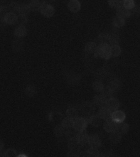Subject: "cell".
<instances>
[{
  "label": "cell",
  "instance_id": "cell-44",
  "mask_svg": "<svg viewBox=\"0 0 140 157\" xmlns=\"http://www.w3.org/2000/svg\"><path fill=\"white\" fill-rule=\"evenodd\" d=\"M4 147V144L1 141H0V150H3Z\"/></svg>",
  "mask_w": 140,
  "mask_h": 157
},
{
  "label": "cell",
  "instance_id": "cell-40",
  "mask_svg": "<svg viewBox=\"0 0 140 157\" xmlns=\"http://www.w3.org/2000/svg\"><path fill=\"white\" fill-rule=\"evenodd\" d=\"M9 9L8 7L7 6H1L0 7V15L1 16H4L5 17V15L7 14L8 13H9ZM4 18V17H3Z\"/></svg>",
  "mask_w": 140,
  "mask_h": 157
},
{
  "label": "cell",
  "instance_id": "cell-31",
  "mask_svg": "<svg viewBox=\"0 0 140 157\" xmlns=\"http://www.w3.org/2000/svg\"><path fill=\"white\" fill-rule=\"evenodd\" d=\"M108 39H109V33H102L98 37V44H101V43L108 44Z\"/></svg>",
  "mask_w": 140,
  "mask_h": 157
},
{
  "label": "cell",
  "instance_id": "cell-14",
  "mask_svg": "<svg viewBox=\"0 0 140 157\" xmlns=\"http://www.w3.org/2000/svg\"><path fill=\"white\" fill-rule=\"evenodd\" d=\"M89 123L95 127H98L101 124L102 119L98 115H91L88 118Z\"/></svg>",
  "mask_w": 140,
  "mask_h": 157
},
{
  "label": "cell",
  "instance_id": "cell-7",
  "mask_svg": "<svg viewBox=\"0 0 140 157\" xmlns=\"http://www.w3.org/2000/svg\"><path fill=\"white\" fill-rule=\"evenodd\" d=\"M77 137L78 141L79 147L80 146H88L89 136L88 134L85 132V131L82 132H78Z\"/></svg>",
  "mask_w": 140,
  "mask_h": 157
},
{
  "label": "cell",
  "instance_id": "cell-18",
  "mask_svg": "<svg viewBox=\"0 0 140 157\" xmlns=\"http://www.w3.org/2000/svg\"><path fill=\"white\" fill-rule=\"evenodd\" d=\"M97 45L94 42H88L85 45L84 50L86 53L88 54H94L96 51Z\"/></svg>",
  "mask_w": 140,
  "mask_h": 157
},
{
  "label": "cell",
  "instance_id": "cell-4",
  "mask_svg": "<svg viewBox=\"0 0 140 157\" xmlns=\"http://www.w3.org/2000/svg\"><path fill=\"white\" fill-rule=\"evenodd\" d=\"M96 105L94 103L90 102H84L81 106V110L84 114L87 116L92 115L95 110Z\"/></svg>",
  "mask_w": 140,
  "mask_h": 157
},
{
  "label": "cell",
  "instance_id": "cell-15",
  "mask_svg": "<svg viewBox=\"0 0 140 157\" xmlns=\"http://www.w3.org/2000/svg\"><path fill=\"white\" fill-rule=\"evenodd\" d=\"M106 99H107L102 94H98L94 97L93 99V103L95 105L98 106L100 108L105 106Z\"/></svg>",
  "mask_w": 140,
  "mask_h": 157
},
{
  "label": "cell",
  "instance_id": "cell-43",
  "mask_svg": "<svg viewBox=\"0 0 140 157\" xmlns=\"http://www.w3.org/2000/svg\"><path fill=\"white\" fill-rule=\"evenodd\" d=\"M0 157H5V151L3 149L0 150Z\"/></svg>",
  "mask_w": 140,
  "mask_h": 157
},
{
  "label": "cell",
  "instance_id": "cell-20",
  "mask_svg": "<svg viewBox=\"0 0 140 157\" xmlns=\"http://www.w3.org/2000/svg\"><path fill=\"white\" fill-rule=\"evenodd\" d=\"M129 129V126L128 124L123 122L118 123L116 131L119 132L122 135H124L128 132Z\"/></svg>",
  "mask_w": 140,
  "mask_h": 157
},
{
  "label": "cell",
  "instance_id": "cell-39",
  "mask_svg": "<svg viewBox=\"0 0 140 157\" xmlns=\"http://www.w3.org/2000/svg\"><path fill=\"white\" fill-rule=\"evenodd\" d=\"M17 155V151L13 148H9L5 151V157H15Z\"/></svg>",
  "mask_w": 140,
  "mask_h": 157
},
{
  "label": "cell",
  "instance_id": "cell-28",
  "mask_svg": "<svg viewBox=\"0 0 140 157\" xmlns=\"http://www.w3.org/2000/svg\"><path fill=\"white\" fill-rule=\"evenodd\" d=\"M122 135L117 131H115L110 133V135L109 136V139L112 142L116 143V142H119L121 140Z\"/></svg>",
  "mask_w": 140,
  "mask_h": 157
},
{
  "label": "cell",
  "instance_id": "cell-13",
  "mask_svg": "<svg viewBox=\"0 0 140 157\" xmlns=\"http://www.w3.org/2000/svg\"><path fill=\"white\" fill-rule=\"evenodd\" d=\"M81 7V5L78 0H71L68 3V8L72 12H78Z\"/></svg>",
  "mask_w": 140,
  "mask_h": 157
},
{
  "label": "cell",
  "instance_id": "cell-25",
  "mask_svg": "<svg viewBox=\"0 0 140 157\" xmlns=\"http://www.w3.org/2000/svg\"><path fill=\"white\" fill-rule=\"evenodd\" d=\"M119 38L117 34L115 33H109V39L108 44L110 45H117L119 43Z\"/></svg>",
  "mask_w": 140,
  "mask_h": 157
},
{
  "label": "cell",
  "instance_id": "cell-5",
  "mask_svg": "<svg viewBox=\"0 0 140 157\" xmlns=\"http://www.w3.org/2000/svg\"><path fill=\"white\" fill-rule=\"evenodd\" d=\"M105 106L113 113L119 107V102L116 98L111 97L106 99Z\"/></svg>",
  "mask_w": 140,
  "mask_h": 157
},
{
  "label": "cell",
  "instance_id": "cell-33",
  "mask_svg": "<svg viewBox=\"0 0 140 157\" xmlns=\"http://www.w3.org/2000/svg\"><path fill=\"white\" fill-rule=\"evenodd\" d=\"M114 93L113 90L110 87L107 86L106 87H104L103 91L101 92V94L103 95L106 99H108L112 97L113 93Z\"/></svg>",
  "mask_w": 140,
  "mask_h": 157
},
{
  "label": "cell",
  "instance_id": "cell-34",
  "mask_svg": "<svg viewBox=\"0 0 140 157\" xmlns=\"http://www.w3.org/2000/svg\"><path fill=\"white\" fill-rule=\"evenodd\" d=\"M94 90L96 92H101L103 91L104 86L102 83L100 81H95L94 82L92 85Z\"/></svg>",
  "mask_w": 140,
  "mask_h": 157
},
{
  "label": "cell",
  "instance_id": "cell-3",
  "mask_svg": "<svg viewBox=\"0 0 140 157\" xmlns=\"http://www.w3.org/2000/svg\"><path fill=\"white\" fill-rule=\"evenodd\" d=\"M41 14L46 17H51L55 13V9L49 3L42 2V7L40 10Z\"/></svg>",
  "mask_w": 140,
  "mask_h": 157
},
{
  "label": "cell",
  "instance_id": "cell-38",
  "mask_svg": "<svg viewBox=\"0 0 140 157\" xmlns=\"http://www.w3.org/2000/svg\"><path fill=\"white\" fill-rule=\"evenodd\" d=\"M19 6L20 4H19L18 3L15 2L11 3L8 7V9H9L10 12L14 13L15 14L18 13V10Z\"/></svg>",
  "mask_w": 140,
  "mask_h": 157
},
{
  "label": "cell",
  "instance_id": "cell-32",
  "mask_svg": "<svg viewBox=\"0 0 140 157\" xmlns=\"http://www.w3.org/2000/svg\"><path fill=\"white\" fill-rule=\"evenodd\" d=\"M86 155L88 157H97L100 156V152L96 148L90 147L87 150Z\"/></svg>",
  "mask_w": 140,
  "mask_h": 157
},
{
  "label": "cell",
  "instance_id": "cell-35",
  "mask_svg": "<svg viewBox=\"0 0 140 157\" xmlns=\"http://www.w3.org/2000/svg\"><path fill=\"white\" fill-rule=\"evenodd\" d=\"M78 132H77L76 130H74V128H71V129H67L66 130V132L65 134V136L66 137L67 139H70L71 138H73L74 137H76Z\"/></svg>",
  "mask_w": 140,
  "mask_h": 157
},
{
  "label": "cell",
  "instance_id": "cell-23",
  "mask_svg": "<svg viewBox=\"0 0 140 157\" xmlns=\"http://www.w3.org/2000/svg\"><path fill=\"white\" fill-rule=\"evenodd\" d=\"M108 86L110 87L113 90L114 92H115L116 91L119 90V89L121 88V81L119 79H117V78L113 79V80H111Z\"/></svg>",
  "mask_w": 140,
  "mask_h": 157
},
{
  "label": "cell",
  "instance_id": "cell-27",
  "mask_svg": "<svg viewBox=\"0 0 140 157\" xmlns=\"http://www.w3.org/2000/svg\"><path fill=\"white\" fill-rule=\"evenodd\" d=\"M111 57H116L121 55L122 53V49L121 47L117 45H114L111 46Z\"/></svg>",
  "mask_w": 140,
  "mask_h": 157
},
{
  "label": "cell",
  "instance_id": "cell-10",
  "mask_svg": "<svg viewBox=\"0 0 140 157\" xmlns=\"http://www.w3.org/2000/svg\"><path fill=\"white\" fill-rule=\"evenodd\" d=\"M101 145V141L98 135H92L89 136L88 141V146L89 147L98 148Z\"/></svg>",
  "mask_w": 140,
  "mask_h": 157
},
{
  "label": "cell",
  "instance_id": "cell-42",
  "mask_svg": "<svg viewBox=\"0 0 140 157\" xmlns=\"http://www.w3.org/2000/svg\"><path fill=\"white\" fill-rule=\"evenodd\" d=\"M55 0H42V2L43 3H49L50 2H54Z\"/></svg>",
  "mask_w": 140,
  "mask_h": 157
},
{
  "label": "cell",
  "instance_id": "cell-8",
  "mask_svg": "<svg viewBox=\"0 0 140 157\" xmlns=\"http://www.w3.org/2000/svg\"><path fill=\"white\" fill-rule=\"evenodd\" d=\"M118 123L114 122L111 118L108 120L105 121V122L103 124V128L107 132L111 133V132H115L117 130Z\"/></svg>",
  "mask_w": 140,
  "mask_h": 157
},
{
  "label": "cell",
  "instance_id": "cell-2",
  "mask_svg": "<svg viewBox=\"0 0 140 157\" xmlns=\"http://www.w3.org/2000/svg\"><path fill=\"white\" fill-rule=\"evenodd\" d=\"M88 118L78 117L74 120L73 128L77 132L85 131L88 124Z\"/></svg>",
  "mask_w": 140,
  "mask_h": 157
},
{
  "label": "cell",
  "instance_id": "cell-21",
  "mask_svg": "<svg viewBox=\"0 0 140 157\" xmlns=\"http://www.w3.org/2000/svg\"><path fill=\"white\" fill-rule=\"evenodd\" d=\"M74 123V120L72 119L71 118L67 117L65 118L62 121V125L66 130H67V129L73 128Z\"/></svg>",
  "mask_w": 140,
  "mask_h": 157
},
{
  "label": "cell",
  "instance_id": "cell-12",
  "mask_svg": "<svg viewBox=\"0 0 140 157\" xmlns=\"http://www.w3.org/2000/svg\"><path fill=\"white\" fill-rule=\"evenodd\" d=\"M117 16L122 17L123 19H127L131 15V12L130 10H127L123 6L116 9Z\"/></svg>",
  "mask_w": 140,
  "mask_h": 157
},
{
  "label": "cell",
  "instance_id": "cell-26",
  "mask_svg": "<svg viewBox=\"0 0 140 157\" xmlns=\"http://www.w3.org/2000/svg\"><path fill=\"white\" fill-rule=\"evenodd\" d=\"M125 24V19L122 17L116 16L113 19V25L117 28H121Z\"/></svg>",
  "mask_w": 140,
  "mask_h": 157
},
{
  "label": "cell",
  "instance_id": "cell-37",
  "mask_svg": "<svg viewBox=\"0 0 140 157\" xmlns=\"http://www.w3.org/2000/svg\"><path fill=\"white\" fill-rule=\"evenodd\" d=\"M27 22V18L26 16L23 15H18L17 22V24L19 25L24 26Z\"/></svg>",
  "mask_w": 140,
  "mask_h": 157
},
{
  "label": "cell",
  "instance_id": "cell-22",
  "mask_svg": "<svg viewBox=\"0 0 140 157\" xmlns=\"http://www.w3.org/2000/svg\"><path fill=\"white\" fill-rule=\"evenodd\" d=\"M66 115L67 117L71 118L73 120H75L78 117V111L76 108L71 107L67 109L66 111Z\"/></svg>",
  "mask_w": 140,
  "mask_h": 157
},
{
  "label": "cell",
  "instance_id": "cell-11",
  "mask_svg": "<svg viewBox=\"0 0 140 157\" xmlns=\"http://www.w3.org/2000/svg\"><path fill=\"white\" fill-rule=\"evenodd\" d=\"M18 15L14 13L9 12L3 18L4 21L7 24L13 25L17 22Z\"/></svg>",
  "mask_w": 140,
  "mask_h": 157
},
{
  "label": "cell",
  "instance_id": "cell-41",
  "mask_svg": "<svg viewBox=\"0 0 140 157\" xmlns=\"http://www.w3.org/2000/svg\"><path fill=\"white\" fill-rule=\"evenodd\" d=\"M34 88L33 87H27V88L26 90V93H27V95L31 97V96H34Z\"/></svg>",
  "mask_w": 140,
  "mask_h": 157
},
{
  "label": "cell",
  "instance_id": "cell-19",
  "mask_svg": "<svg viewBox=\"0 0 140 157\" xmlns=\"http://www.w3.org/2000/svg\"><path fill=\"white\" fill-rule=\"evenodd\" d=\"M31 11V10H30V8L29 5L21 4V5H20L19 8H18V14L26 16L29 14Z\"/></svg>",
  "mask_w": 140,
  "mask_h": 157
},
{
  "label": "cell",
  "instance_id": "cell-36",
  "mask_svg": "<svg viewBox=\"0 0 140 157\" xmlns=\"http://www.w3.org/2000/svg\"><path fill=\"white\" fill-rule=\"evenodd\" d=\"M123 6L127 10H131L135 6L134 0H124Z\"/></svg>",
  "mask_w": 140,
  "mask_h": 157
},
{
  "label": "cell",
  "instance_id": "cell-29",
  "mask_svg": "<svg viewBox=\"0 0 140 157\" xmlns=\"http://www.w3.org/2000/svg\"><path fill=\"white\" fill-rule=\"evenodd\" d=\"M66 129L64 128L62 124L58 125L54 128V134L57 136L58 137H62L63 135H65Z\"/></svg>",
  "mask_w": 140,
  "mask_h": 157
},
{
  "label": "cell",
  "instance_id": "cell-9",
  "mask_svg": "<svg viewBox=\"0 0 140 157\" xmlns=\"http://www.w3.org/2000/svg\"><path fill=\"white\" fill-rule=\"evenodd\" d=\"M126 117V113L122 110H117L113 111L112 114V119L117 123L124 122Z\"/></svg>",
  "mask_w": 140,
  "mask_h": 157
},
{
  "label": "cell",
  "instance_id": "cell-17",
  "mask_svg": "<svg viewBox=\"0 0 140 157\" xmlns=\"http://www.w3.org/2000/svg\"><path fill=\"white\" fill-rule=\"evenodd\" d=\"M30 10L34 12L40 11L42 7V2L39 1V0H31L29 4Z\"/></svg>",
  "mask_w": 140,
  "mask_h": 157
},
{
  "label": "cell",
  "instance_id": "cell-16",
  "mask_svg": "<svg viewBox=\"0 0 140 157\" xmlns=\"http://www.w3.org/2000/svg\"><path fill=\"white\" fill-rule=\"evenodd\" d=\"M27 29L24 26L19 25L18 27H16L15 29L14 34L15 36L18 38H22L27 35Z\"/></svg>",
  "mask_w": 140,
  "mask_h": 157
},
{
  "label": "cell",
  "instance_id": "cell-1",
  "mask_svg": "<svg viewBox=\"0 0 140 157\" xmlns=\"http://www.w3.org/2000/svg\"><path fill=\"white\" fill-rule=\"evenodd\" d=\"M95 56L98 58L108 59L111 57V46L107 43L98 44L94 53Z\"/></svg>",
  "mask_w": 140,
  "mask_h": 157
},
{
  "label": "cell",
  "instance_id": "cell-30",
  "mask_svg": "<svg viewBox=\"0 0 140 157\" xmlns=\"http://www.w3.org/2000/svg\"><path fill=\"white\" fill-rule=\"evenodd\" d=\"M108 2L111 7L117 9L123 6L124 0H108Z\"/></svg>",
  "mask_w": 140,
  "mask_h": 157
},
{
  "label": "cell",
  "instance_id": "cell-6",
  "mask_svg": "<svg viewBox=\"0 0 140 157\" xmlns=\"http://www.w3.org/2000/svg\"><path fill=\"white\" fill-rule=\"evenodd\" d=\"M112 114V112L105 107V106L100 107L97 113V115L101 118L102 120L105 121L108 120L110 119H111Z\"/></svg>",
  "mask_w": 140,
  "mask_h": 157
},
{
  "label": "cell",
  "instance_id": "cell-24",
  "mask_svg": "<svg viewBox=\"0 0 140 157\" xmlns=\"http://www.w3.org/2000/svg\"><path fill=\"white\" fill-rule=\"evenodd\" d=\"M69 150H74L79 148V143L77 136L76 137H73L68 140V145H67Z\"/></svg>",
  "mask_w": 140,
  "mask_h": 157
}]
</instances>
